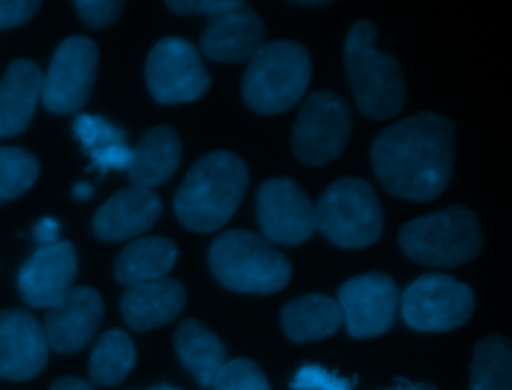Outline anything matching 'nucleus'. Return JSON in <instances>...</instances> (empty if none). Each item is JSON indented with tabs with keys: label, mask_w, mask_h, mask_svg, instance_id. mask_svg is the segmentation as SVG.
<instances>
[{
	"label": "nucleus",
	"mask_w": 512,
	"mask_h": 390,
	"mask_svg": "<svg viewBox=\"0 0 512 390\" xmlns=\"http://www.w3.org/2000/svg\"><path fill=\"white\" fill-rule=\"evenodd\" d=\"M370 158L390 194L416 202L434 200L452 176L454 126L434 112L408 116L374 138Z\"/></svg>",
	"instance_id": "1"
},
{
	"label": "nucleus",
	"mask_w": 512,
	"mask_h": 390,
	"mask_svg": "<svg viewBox=\"0 0 512 390\" xmlns=\"http://www.w3.org/2000/svg\"><path fill=\"white\" fill-rule=\"evenodd\" d=\"M246 186L248 170L240 156L228 150L210 152L180 182L174 212L188 230L214 232L232 218Z\"/></svg>",
	"instance_id": "2"
},
{
	"label": "nucleus",
	"mask_w": 512,
	"mask_h": 390,
	"mask_svg": "<svg viewBox=\"0 0 512 390\" xmlns=\"http://www.w3.org/2000/svg\"><path fill=\"white\" fill-rule=\"evenodd\" d=\"M376 26L358 20L346 36L344 60L358 110L372 120L396 116L406 100V86L394 56L374 46Z\"/></svg>",
	"instance_id": "3"
},
{
	"label": "nucleus",
	"mask_w": 512,
	"mask_h": 390,
	"mask_svg": "<svg viewBox=\"0 0 512 390\" xmlns=\"http://www.w3.org/2000/svg\"><path fill=\"white\" fill-rule=\"evenodd\" d=\"M214 278L236 292L272 294L290 280V262L264 236L250 230H226L208 250Z\"/></svg>",
	"instance_id": "4"
},
{
	"label": "nucleus",
	"mask_w": 512,
	"mask_h": 390,
	"mask_svg": "<svg viewBox=\"0 0 512 390\" xmlns=\"http://www.w3.org/2000/svg\"><path fill=\"white\" fill-rule=\"evenodd\" d=\"M310 72V54L302 44L294 40L262 44L244 72V102L260 114H280L302 98Z\"/></svg>",
	"instance_id": "5"
},
{
	"label": "nucleus",
	"mask_w": 512,
	"mask_h": 390,
	"mask_svg": "<svg viewBox=\"0 0 512 390\" xmlns=\"http://www.w3.org/2000/svg\"><path fill=\"white\" fill-rule=\"evenodd\" d=\"M398 242L408 258L428 266L450 268L478 256L482 232L472 210L448 206L406 222L400 228Z\"/></svg>",
	"instance_id": "6"
},
{
	"label": "nucleus",
	"mask_w": 512,
	"mask_h": 390,
	"mask_svg": "<svg viewBox=\"0 0 512 390\" xmlns=\"http://www.w3.org/2000/svg\"><path fill=\"white\" fill-rule=\"evenodd\" d=\"M316 228L340 248H366L384 228V214L374 188L362 178L332 182L314 204Z\"/></svg>",
	"instance_id": "7"
},
{
	"label": "nucleus",
	"mask_w": 512,
	"mask_h": 390,
	"mask_svg": "<svg viewBox=\"0 0 512 390\" xmlns=\"http://www.w3.org/2000/svg\"><path fill=\"white\" fill-rule=\"evenodd\" d=\"M350 126V106L342 96L330 90L310 94L294 122V156L308 166H322L332 162L344 152Z\"/></svg>",
	"instance_id": "8"
},
{
	"label": "nucleus",
	"mask_w": 512,
	"mask_h": 390,
	"mask_svg": "<svg viewBox=\"0 0 512 390\" xmlns=\"http://www.w3.org/2000/svg\"><path fill=\"white\" fill-rule=\"evenodd\" d=\"M400 310L412 330L446 332L470 318L474 292L448 274H422L402 292Z\"/></svg>",
	"instance_id": "9"
},
{
	"label": "nucleus",
	"mask_w": 512,
	"mask_h": 390,
	"mask_svg": "<svg viewBox=\"0 0 512 390\" xmlns=\"http://www.w3.org/2000/svg\"><path fill=\"white\" fill-rule=\"evenodd\" d=\"M146 84L160 104L200 98L210 86L200 52L184 38L168 36L154 44L146 60Z\"/></svg>",
	"instance_id": "10"
},
{
	"label": "nucleus",
	"mask_w": 512,
	"mask_h": 390,
	"mask_svg": "<svg viewBox=\"0 0 512 390\" xmlns=\"http://www.w3.org/2000/svg\"><path fill=\"white\" fill-rule=\"evenodd\" d=\"M98 66V48L86 36L66 38L54 52L42 76V102L50 112L70 114L80 110L92 92Z\"/></svg>",
	"instance_id": "11"
},
{
	"label": "nucleus",
	"mask_w": 512,
	"mask_h": 390,
	"mask_svg": "<svg viewBox=\"0 0 512 390\" xmlns=\"http://www.w3.org/2000/svg\"><path fill=\"white\" fill-rule=\"evenodd\" d=\"M256 216L268 242L298 246L316 230V210L292 178H270L258 188Z\"/></svg>",
	"instance_id": "12"
},
{
	"label": "nucleus",
	"mask_w": 512,
	"mask_h": 390,
	"mask_svg": "<svg viewBox=\"0 0 512 390\" xmlns=\"http://www.w3.org/2000/svg\"><path fill=\"white\" fill-rule=\"evenodd\" d=\"M336 302L348 334L354 338H372L392 328L400 296L388 274L368 272L346 280L338 290Z\"/></svg>",
	"instance_id": "13"
},
{
	"label": "nucleus",
	"mask_w": 512,
	"mask_h": 390,
	"mask_svg": "<svg viewBox=\"0 0 512 390\" xmlns=\"http://www.w3.org/2000/svg\"><path fill=\"white\" fill-rule=\"evenodd\" d=\"M104 304L90 286H72L44 316V336L48 348L60 354L82 350L100 328Z\"/></svg>",
	"instance_id": "14"
},
{
	"label": "nucleus",
	"mask_w": 512,
	"mask_h": 390,
	"mask_svg": "<svg viewBox=\"0 0 512 390\" xmlns=\"http://www.w3.org/2000/svg\"><path fill=\"white\" fill-rule=\"evenodd\" d=\"M76 268V250L70 242L58 240L50 246H38L18 272L22 300L34 308L56 304L72 288Z\"/></svg>",
	"instance_id": "15"
},
{
	"label": "nucleus",
	"mask_w": 512,
	"mask_h": 390,
	"mask_svg": "<svg viewBox=\"0 0 512 390\" xmlns=\"http://www.w3.org/2000/svg\"><path fill=\"white\" fill-rule=\"evenodd\" d=\"M48 360V342L40 322L24 310L0 312V378L30 380Z\"/></svg>",
	"instance_id": "16"
},
{
	"label": "nucleus",
	"mask_w": 512,
	"mask_h": 390,
	"mask_svg": "<svg viewBox=\"0 0 512 390\" xmlns=\"http://www.w3.org/2000/svg\"><path fill=\"white\" fill-rule=\"evenodd\" d=\"M264 24L260 16L244 2L236 8L214 14L200 36L204 56L218 62H240L252 58L262 46Z\"/></svg>",
	"instance_id": "17"
},
{
	"label": "nucleus",
	"mask_w": 512,
	"mask_h": 390,
	"mask_svg": "<svg viewBox=\"0 0 512 390\" xmlns=\"http://www.w3.org/2000/svg\"><path fill=\"white\" fill-rule=\"evenodd\" d=\"M162 202L154 190L122 188L112 194L94 214V234L116 242L146 232L160 216Z\"/></svg>",
	"instance_id": "18"
},
{
	"label": "nucleus",
	"mask_w": 512,
	"mask_h": 390,
	"mask_svg": "<svg viewBox=\"0 0 512 390\" xmlns=\"http://www.w3.org/2000/svg\"><path fill=\"white\" fill-rule=\"evenodd\" d=\"M186 306V290L174 278L128 286L120 298L124 322L140 332L172 322Z\"/></svg>",
	"instance_id": "19"
},
{
	"label": "nucleus",
	"mask_w": 512,
	"mask_h": 390,
	"mask_svg": "<svg viewBox=\"0 0 512 390\" xmlns=\"http://www.w3.org/2000/svg\"><path fill=\"white\" fill-rule=\"evenodd\" d=\"M42 92V72L26 58L8 64L0 80V138L24 132Z\"/></svg>",
	"instance_id": "20"
},
{
	"label": "nucleus",
	"mask_w": 512,
	"mask_h": 390,
	"mask_svg": "<svg viewBox=\"0 0 512 390\" xmlns=\"http://www.w3.org/2000/svg\"><path fill=\"white\" fill-rule=\"evenodd\" d=\"M180 138L170 126L150 128L132 148L128 178L132 186L148 188L164 184L180 164Z\"/></svg>",
	"instance_id": "21"
},
{
	"label": "nucleus",
	"mask_w": 512,
	"mask_h": 390,
	"mask_svg": "<svg viewBox=\"0 0 512 390\" xmlns=\"http://www.w3.org/2000/svg\"><path fill=\"white\" fill-rule=\"evenodd\" d=\"M178 258V248L170 238L144 236L130 242L114 264V278L120 284L134 286L166 278Z\"/></svg>",
	"instance_id": "22"
},
{
	"label": "nucleus",
	"mask_w": 512,
	"mask_h": 390,
	"mask_svg": "<svg viewBox=\"0 0 512 390\" xmlns=\"http://www.w3.org/2000/svg\"><path fill=\"white\" fill-rule=\"evenodd\" d=\"M174 346L184 368L194 380L208 388L214 376L226 364V348L222 340L200 320H182L174 332Z\"/></svg>",
	"instance_id": "23"
},
{
	"label": "nucleus",
	"mask_w": 512,
	"mask_h": 390,
	"mask_svg": "<svg viewBox=\"0 0 512 390\" xmlns=\"http://www.w3.org/2000/svg\"><path fill=\"white\" fill-rule=\"evenodd\" d=\"M280 322L284 334L292 342H314L334 334L342 326V312L334 298L324 294H306L290 300L282 312Z\"/></svg>",
	"instance_id": "24"
},
{
	"label": "nucleus",
	"mask_w": 512,
	"mask_h": 390,
	"mask_svg": "<svg viewBox=\"0 0 512 390\" xmlns=\"http://www.w3.org/2000/svg\"><path fill=\"white\" fill-rule=\"evenodd\" d=\"M134 360H136V348L128 332L120 328L106 330L98 338L90 354V362H88L90 380L100 386H118L132 370Z\"/></svg>",
	"instance_id": "25"
},
{
	"label": "nucleus",
	"mask_w": 512,
	"mask_h": 390,
	"mask_svg": "<svg viewBox=\"0 0 512 390\" xmlns=\"http://www.w3.org/2000/svg\"><path fill=\"white\" fill-rule=\"evenodd\" d=\"M470 390H512V348L508 338L490 334L476 344Z\"/></svg>",
	"instance_id": "26"
},
{
	"label": "nucleus",
	"mask_w": 512,
	"mask_h": 390,
	"mask_svg": "<svg viewBox=\"0 0 512 390\" xmlns=\"http://www.w3.org/2000/svg\"><path fill=\"white\" fill-rule=\"evenodd\" d=\"M40 166L24 148L0 146V202L18 198L38 178Z\"/></svg>",
	"instance_id": "27"
},
{
	"label": "nucleus",
	"mask_w": 512,
	"mask_h": 390,
	"mask_svg": "<svg viewBox=\"0 0 512 390\" xmlns=\"http://www.w3.org/2000/svg\"><path fill=\"white\" fill-rule=\"evenodd\" d=\"M74 136L80 140L84 152H94L112 144H124L126 130L112 124L104 116L78 114L74 120Z\"/></svg>",
	"instance_id": "28"
},
{
	"label": "nucleus",
	"mask_w": 512,
	"mask_h": 390,
	"mask_svg": "<svg viewBox=\"0 0 512 390\" xmlns=\"http://www.w3.org/2000/svg\"><path fill=\"white\" fill-rule=\"evenodd\" d=\"M212 390H270V384L258 364L248 358H234L218 370Z\"/></svg>",
	"instance_id": "29"
},
{
	"label": "nucleus",
	"mask_w": 512,
	"mask_h": 390,
	"mask_svg": "<svg viewBox=\"0 0 512 390\" xmlns=\"http://www.w3.org/2000/svg\"><path fill=\"white\" fill-rule=\"evenodd\" d=\"M354 382L350 378H342L324 366L304 364L296 370L290 388L292 390H354Z\"/></svg>",
	"instance_id": "30"
},
{
	"label": "nucleus",
	"mask_w": 512,
	"mask_h": 390,
	"mask_svg": "<svg viewBox=\"0 0 512 390\" xmlns=\"http://www.w3.org/2000/svg\"><path fill=\"white\" fill-rule=\"evenodd\" d=\"M80 18L94 26V28H102V26H108L112 24L120 14H122V8H124V2H102V0H80L74 4Z\"/></svg>",
	"instance_id": "31"
},
{
	"label": "nucleus",
	"mask_w": 512,
	"mask_h": 390,
	"mask_svg": "<svg viewBox=\"0 0 512 390\" xmlns=\"http://www.w3.org/2000/svg\"><path fill=\"white\" fill-rule=\"evenodd\" d=\"M92 164L88 166V170L98 168L100 174H106L108 170H128L130 162H132V148L124 144H112L94 152H88Z\"/></svg>",
	"instance_id": "32"
},
{
	"label": "nucleus",
	"mask_w": 512,
	"mask_h": 390,
	"mask_svg": "<svg viewBox=\"0 0 512 390\" xmlns=\"http://www.w3.org/2000/svg\"><path fill=\"white\" fill-rule=\"evenodd\" d=\"M240 0H170L166 6L176 14H206L208 18L226 10H232Z\"/></svg>",
	"instance_id": "33"
},
{
	"label": "nucleus",
	"mask_w": 512,
	"mask_h": 390,
	"mask_svg": "<svg viewBox=\"0 0 512 390\" xmlns=\"http://www.w3.org/2000/svg\"><path fill=\"white\" fill-rule=\"evenodd\" d=\"M40 4L30 0H2L0 2V30L14 28L24 22H28L36 12Z\"/></svg>",
	"instance_id": "34"
},
{
	"label": "nucleus",
	"mask_w": 512,
	"mask_h": 390,
	"mask_svg": "<svg viewBox=\"0 0 512 390\" xmlns=\"http://www.w3.org/2000/svg\"><path fill=\"white\" fill-rule=\"evenodd\" d=\"M58 234H60V222L56 218H42L34 226V240L40 246L56 244L58 242Z\"/></svg>",
	"instance_id": "35"
},
{
	"label": "nucleus",
	"mask_w": 512,
	"mask_h": 390,
	"mask_svg": "<svg viewBox=\"0 0 512 390\" xmlns=\"http://www.w3.org/2000/svg\"><path fill=\"white\" fill-rule=\"evenodd\" d=\"M48 390H94V386L88 380H82L76 376H64V378H58L56 382H52V386Z\"/></svg>",
	"instance_id": "36"
},
{
	"label": "nucleus",
	"mask_w": 512,
	"mask_h": 390,
	"mask_svg": "<svg viewBox=\"0 0 512 390\" xmlns=\"http://www.w3.org/2000/svg\"><path fill=\"white\" fill-rule=\"evenodd\" d=\"M390 390H436V388L430 386V384H422V382L414 384V382H408L406 378H398L396 386L390 388Z\"/></svg>",
	"instance_id": "37"
},
{
	"label": "nucleus",
	"mask_w": 512,
	"mask_h": 390,
	"mask_svg": "<svg viewBox=\"0 0 512 390\" xmlns=\"http://www.w3.org/2000/svg\"><path fill=\"white\" fill-rule=\"evenodd\" d=\"M74 196L78 198V200H88L90 196H92V192H94V188L90 186V184H86V182H80V184H76L74 186Z\"/></svg>",
	"instance_id": "38"
},
{
	"label": "nucleus",
	"mask_w": 512,
	"mask_h": 390,
	"mask_svg": "<svg viewBox=\"0 0 512 390\" xmlns=\"http://www.w3.org/2000/svg\"><path fill=\"white\" fill-rule=\"evenodd\" d=\"M150 390H180V388H174V386H170V384H160V386H154V388H150Z\"/></svg>",
	"instance_id": "39"
},
{
	"label": "nucleus",
	"mask_w": 512,
	"mask_h": 390,
	"mask_svg": "<svg viewBox=\"0 0 512 390\" xmlns=\"http://www.w3.org/2000/svg\"><path fill=\"white\" fill-rule=\"evenodd\" d=\"M298 4H304V6H322V4H328V2H298Z\"/></svg>",
	"instance_id": "40"
}]
</instances>
